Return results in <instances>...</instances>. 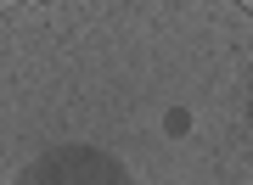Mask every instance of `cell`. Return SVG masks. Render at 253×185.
I'll return each mask as SVG.
<instances>
[{
    "label": "cell",
    "mask_w": 253,
    "mask_h": 185,
    "mask_svg": "<svg viewBox=\"0 0 253 185\" xmlns=\"http://www.w3.org/2000/svg\"><path fill=\"white\" fill-rule=\"evenodd\" d=\"M17 185H135L124 163L96 146H51L17 174Z\"/></svg>",
    "instance_id": "1"
}]
</instances>
